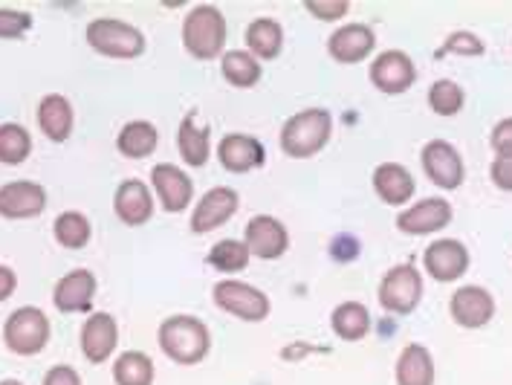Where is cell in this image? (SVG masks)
<instances>
[{
	"label": "cell",
	"mask_w": 512,
	"mask_h": 385,
	"mask_svg": "<svg viewBox=\"0 0 512 385\" xmlns=\"http://www.w3.org/2000/svg\"><path fill=\"white\" fill-rule=\"evenodd\" d=\"M330 131H333V119L327 110H301L296 116H290L287 125L281 128V148H284V154H290L296 160L313 157L327 145Z\"/></svg>",
	"instance_id": "cell-2"
},
{
	"label": "cell",
	"mask_w": 512,
	"mask_h": 385,
	"mask_svg": "<svg viewBox=\"0 0 512 385\" xmlns=\"http://www.w3.org/2000/svg\"><path fill=\"white\" fill-rule=\"evenodd\" d=\"M423 264L437 281H455L469 270V252L455 238H440L423 252Z\"/></svg>",
	"instance_id": "cell-17"
},
{
	"label": "cell",
	"mask_w": 512,
	"mask_h": 385,
	"mask_svg": "<svg viewBox=\"0 0 512 385\" xmlns=\"http://www.w3.org/2000/svg\"><path fill=\"white\" fill-rule=\"evenodd\" d=\"M119 342V325L110 313H93L81 325V351L90 362H108Z\"/></svg>",
	"instance_id": "cell-15"
},
{
	"label": "cell",
	"mask_w": 512,
	"mask_h": 385,
	"mask_svg": "<svg viewBox=\"0 0 512 385\" xmlns=\"http://www.w3.org/2000/svg\"><path fill=\"white\" fill-rule=\"evenodd\" d=\"M217 160L223 163L226 171H235V174H246L252 168H261L267 160V151L264 145L249 134H226L217 145Z\"/></svg>",
	"instance_id": "cell-16"
},
{
	"label": "cell",
	"mask_w": 512,
	"mask_h": 385,
	"mask_svg": "<svg viewBox=\"0 0 512 385\" xmlns=\"http://www.w3.org/2000/svg\"><path fill=\"white\" fill-rule=\"evenodd\" d=\"M220 70H223V79L235 87H252V84L261 79V64L258 58L246 50H229L223 53L220 61Z\"/></svg>",
	"instance_id": "cell-29"
},
{
	"label": "cell",
	"mask_w": 512,
	"mask_h": 385,
	"mask_svg": "<svg viewBox=\"0 0 512 385\" xmlns=\"http://www.w3.org/2000/svg\"><path fill=\"white\" fill-rule=\"evenodd\" d=\"M452 220V206L443 197H426L397 215V226L405 235H429Z\"/></svg>",
	"instance_id": "cell-14"
},
{
	"label": "cell",
	"mask_w": 512,
	"mask_h": 385,
	"mask_svg": "<svg viewBox=\"0 0 512 385\" xmlns=\"http://www.w3.org/2000/svg\"><path fill=\"white\" fill-rule=\"evenodd\" d=\"M417 79L414 61L400 50H385L371 64V82L377 84L382 93H405Z\"/></svg>",
	"instance_id": "cell-13"
},
{
	"label": "cell",
	"mask_w": 512,
	"mask_h": 385,
	"mask_svg": "<svg viewBox=\"0 0 512 385\" xmlns=\"http://www.w3.org/2000/svg\"><path fill=\"white\" fill-rule=\"evenodd\" d=\"M243 244L249 249V255H255L261 261H275L290 247V235H287V226L278 218L258 215L246 223V241Z\"/></svg>",
	"instance_id": "cell-8"
},
{
	"label": "cell",
	"mask_w": 512,
	"mask_h": 385,
	"mask_svg": "<svg viewBox=\"0 0 512 385\" xmlns=\"http://www.w3.org/2000/svg\"><path fill=\"white\" fill-rule=\"evenodd\" d=\"M38 125L53 142H64L73 131V105L58 93L44 96L38 105Z\"/></svg>",
	"instance_id": "cell-23"
},
{
	"label": "cell",
	"mask_w": 512,
	"mask_h": 385,
	"mask_svg": "<svg viewBox=\"0 0 512 385\" xmlns=\"http://www.w3.org/2000/svg\"><path fill=\"white\" fill-rule=\"evenodd\" d=\"M157 139H160L157 137V128H154L151 122H128V125L119 131L116 145H119V151H122L125 157H131V160H142V157L154 154Z\"/></svg>",
	"instance_id": "cell-27"
},
{
	"label": "cell",
	"mask_w": 512,
	"mask_h": 385,
	"mask_svg": "<svg viewBox=\"0 0 512 385\" xmlns=\"http://www.w3.org/2000/svg\"><path fill=\"white\" fill-rule=\"evenodd\" d=\"M304 9L313 12V15L322 18V21H339V18L348 15L351 6H348L345 0H327V3H322V0H304Z\"/></svg>",
	"instance_id": "cell-37"
},
{
	"label": "cell",
	"mask_w": 512,
	"mask_h": 385,
	"mask_svg": "<svg viewBox=\"0 0 512 385\" xmlns=\"http://www.w3.org/2000/svg\"><path fill=\"white\" fill-rule=\"evenodd\" d=\"M423 168L434 186H440L446 192L458 189L463 183V160H460L458 148L443 139H432L423 148Z\"/></svg>",
	"instance_id": "cell-9"
},
{
	"label": "cell",
	"mask_w": 512,
	"mask_h": 385,
	"mask_svg": "<svg viewBox=\"0 0 512 385\" xmlns=\"http://www.w3.org/2000/svg\"><path fill=\"white\" fill-rule=\"evenodd\" d=\"M93 296H96V275L90 270H73L55 284L53 304L61 313H84L93 307Z\"/></svg>",
	"instance_id": "cell-19"
},
{
	"label": "cell",
	"mask_w": 512,
	"mask_h": 385,
	"mask_svg": "<svg viewBox=\"0 0 512 385\" xmlns=\"http://www.w3.org/2000/svg\"><path fill=\"white\" fill-rule=\"evenodd\" d=\"M41 385H81V377L70 365H53Z\"/></svg>",
	"instance_id": "cell-40"
},
{
	"label": "cell",
	"mask_w": 512,
	"mask_h": 385,
	"mask_svg": "<svg viewBox=\"0 0 512 385\" xmlns=\"http://www.w3.org/2000/svg\"><path fill=\"white\" fill-rule=\"evenodd\" d=\"M492 183L504 192H512V157H495L492 163Z\"/></svg>",
	"instance_id": "cell-39"
},
{
	"label": "cell",
	"mask_w": 512,
	"mask_h": 385,
	"mask_svg": "<svg viewBox=\"0 0 512 385\" xmlns=\"http://www.w3.org/2000/svg\"><path fill=\"white\" fill-rule=\"evenodd\" d=\"M495 316V299L478 284H466L452 296V319L463 328H484Z\"/></svg>",
	"instance_id": "cell-18"
},
{
	"label": "cell",
	"mask_w": 512,
	"mask_h": 385,
	"mask_svg": "<svg viewBox=\"0 0 512 385\" xmlns=\"http://www.w3.org/2000/svg\"><path fill=\"white\" fill-rule=\"evenodd\" d=\"M492 148L498 157H512V119H504L492 131Z\"/></svg>",
	"instance_id": "cell-38"
},
{
	"label": "cell",
	"mask_w": 512,
	"mask_h": 385,
	"mask_svg": "<svg viewBox=\"0 0 512 385\" xmlns=\"http://www.w3.org/2000/svg\"><path fill=\"white\" fill-rule=\"evenodd\" d=\"M55 241L61 244V247L67 249H81L87 247V241H90V220L84 218L81 212H64V215H58L55 218Z\"/></svg>",
	"instance_id": "cell-32"
},
{
	"label": "cell",
	"mask_w": 512,
	"mask_h": 385,
	"mask_svg": "<svg viewBox=\"0 0 512 385\" xmlns=\"http://www.w3.org/2000/svg\"><path fill=\"white\" fill-rule=\"evenodd\" d=\"M374 44H377L374 29L365 27V24H345V27H339L330 35L327 50L342 64H359L362 58L371 55Z\"/></svg>",
	"instance_id": "cell-20"
},
{
	"label": "cell",
	"mask_w": 512,
	"mask_h": 385,
	"mask_svg": "<svg viewBox=\"0 0 512 385\" xmlns=\"http://www.w3.org/2000/svg\"><path fill=\"white\" fill-rule=\"evenodd\" d=\"M116 385H151L154 383V362L142 351H125L113 365Z\"/></svg>",
	"instance_id": "cell-30"
},
{
	"label": "cell",
	"mask_w": 512,
	"mask_h": 385,
	"mask_svg": "<svg viewBox=\"0 0 512 385\" xmlns=\"http://www.w3.org/2000/svg\"><path fill=\"white\" fill-rule=\"evenodd\" d=\"M113 212L116 218L128 226H139L145 220L151 218L154 212V200H151V192L142 180H125L119 189H116V197H113Z\"/></svg>",
	"instance_id": "cell-21"
},
{
	"label": "cell",
	"mask_w": 512,
	"mask_h": 385,
	"mask_svg": "<svg viewBox=\"0 0 512 385\" xmlns=\"http://www.w3.org/2000/svg\"><path fill=\"white\" fill-rule=\"evenodd\" d=\"M484 55V44H481V38L478 35H472V32H452L449 38H446V44L437 50V58H443V55Z\"/></svg>",
	"instance_id": "cell-35"
},
{
	"label": "cell",
	"mask_w": 512,
	"mask_h": 385,
	"mask_svg": "<svg viewBox=\"0 0 512 385\" xmlns=\"http://www.w3.org/2000/svg\"><path fill=\"white\" fill-rule=\"evenodd\" d=\"M151 186L160 197V203L165 206V212H183L191 203V194H194V183L189 180V174L183 168L171 163L154 165L151 171Z\"/></svg>",
	"instance_id": "cell-12"
},
{
	"label": "cell",
	"mask_w": 512,
	"mask_h": 385,
	"mask_svg": "<svg viewBox=\"0 0 512 385\" xmlns=\"http://www.w3.org/2000/svg\"><path fill=\"white\" fill-rule=\"evenodd\" d=\"M0 385H24V383H18V380H3Z\"/></svg>",
	"instance_id": "cell-42"
},
{
	"label": "cell",
	"mask_w": 512,
	"mask_h": 385,
	"mask_svg": "<svg viewBox=\"0 0 512 385\" xmlns=\"http://www.w3.org/2000/svg\"><path fill=\"white\" fill-rule=\"evenodd\" d=\"M397 385H434V359L426 345H405L397 359Z\"/></svg>",
	"instance_id": "cell-24"
},
{
	"label": "cell",
	"mask_w": 512,
	"mask_h": 385,
	"mask_svg": "<svg viewBox=\"0 0 512 385\" xmlns=\"http://www.w3.org/2000/svg\"><path fill=\"white\" fill-rule=\"evenodd\" d=\"M160 348L180 365H197L200 359H206L209 348H212V336L209 328L197 319V316H168L160 325Z\"/></svg>",
	"instance_id": "cell-1"
},
{
	"label": "cell",
	"mask_w": 512,
	"mask_h": 385,
	"mask_svg": "<svg viewBox=\"0 0 512 385\" xmlns=\"http://www.w3.org/2000/svg\"><path fill=\"white\" fill-rule=\"evenodd\" d=\"M177 145H180L183 160L189 165H194V168L209 163V151H212V145H209V131L200 128V125L194 122V116H186V119L180 122Z\"/></svg>",
	"instance_id": "cell-26"
},
{
	"label": "cell",
	"mask_w": 512,
	"mask_h": 385,
	"mask_svg": "<svg viewBox=\"0 0 512 385\" xmlns=\"http://www.w3.org/2000/svg\"><path fill=\"white\" fill-rule=\"evenodd\" d=\"M249 249L243 241H235V238H223V241H217L212 252H209V264L220 270V273H241L246 270V264H249Z\"/></svg>",
	"instance_id": "cell-33"
},
{
	"label": "cell",
	"mask_w": 512,
	"mask_h": 385,
	"mask_svg": "<svg viewBox=\"0 0 512 385\" xmlns=\"http://www.w3.org/2000/svg\"><path fill=\"white\" fill-rule=\"evenodd\" d=\"M466 96H463V87L452 79H440V82L432 84L429 90V105H432L434 113L440 116H455L463 108Z\"/></svg>",
	"instance_id": "cell-34"
},
{
	"label": "cell",
	"mask_w": 512,
	"mask_h": 385,
	"mask_svg": "<svg viewBox=\"0 0 512 385\" xmlns=\"http://www.w3.org/2000/svg\"><path fill=\"white\" fill-rule=\"evenodd\" d=\"M32 151V137L24 125L18 122H6L0 125V163L18 165L24 163Z\"/></svg>",
	"instance_id": "cell-31"
},
{
	"label": "cell",
	"mask_w": 512,
	"mask_h": 385,
	"mask_svg": "<svg viewBox=\"0 0 512 385\" xmlns=\"http://www.w3.org/2000/svg\"><path fill=\"white\" fill-rule=\"evenodd\" d=\"M246 47L258 58H275L284 47V32L272 18H258L246 29Z\"/></svg>",
	"instance_id": "cell-28"
},
{
	"label": "cell",
	"mask_w": 512,
	"mask_h": 385,
	"mask_svg": "<svg viewBox=\"0 0 512 385\" xmlns=\"http://www.w3.org/2000/svg\"><path fill=\"white\" fill-rule=\"evenodd\" d=\"M15 287H18V275L12 273L9 267H3V264H0V302H3V299H9V296L15 293Z\"/></svg>",
	"instance_id": "cell-41"
},
{
	"label": "cell",
	"mask_w": 512,
	"mask_h": 385,
	"mask_svg": "<svg viewBox=\"0 0 512 385\" xmlns=\"http://www.w3.org/2000/svg\"><path fill=\"white\" fill-rule=\"evenodd\" d=\"M420 299H423V278H420V270L414 264L391 267L379 284V304L388 313L405 316L420 304Z\"/></svg>",
	"instance_id": "cell-6"
},
{
	"label": "cell",
	"mask_w": 512,
	"mask_h": 385,
	"mask_svg": "<svg viewBox=\"0 0 512 385\" xmlns=\"http://www.w3.org/2000/svg\"><path fill=\"white\" fill-rule=\"evenodd\" d=\"M47 206V192L44 186L32 180H15L0 189V218L27 220L38 218Z\"/></svg>",
	"instance_id": "cell-11"
},
{
	"label": "cell",
	"mask_w": 512,
	"mask_h": 385,
	"mask_svg": "<svg viewBox=\"0 0 512 385\" xmlns=\"http://www.w3.org/2000/svg\"><path fill=\"white\" fill-rule=\"evenodd\" d=\"M238 192L235 189H226V186H217L212 192H206L200 197V203L194 206L191 212V232L194 235H206L217 226H223L226 220L238 212Z\"/></svg>",
	"instance_id": "cell-10"
},
{
	"label": "cell",
	"mask_w": 512,
	"mask_h": 385,
	"mask_svg": "<svg viewBox=\"0 0 512 385\" xmlns=\"http://www.w3.org/2000/svg\"><path fill=\"white\" fill-rule=\"evenodd\" d=\"M330 325H333L339 339H345V342H359V339H365L368 330H371V313H368L365 304L345 302L333 310Z\"/></svg>",
	"instance_id": "cell-25"
},
{
	"label": "cell",
	"mask_w": 512,
	"mask_h": 385,
	"mask_svg": "<svg viewBox=\"0 0 512 385\" xmlns=\"http://www.w3.org/2000/svg\"><path fill=\"white\" fill-rule=\"evenodd\" d=\"M183 47L194 58L209 61L226 47V21L215 6H194L183 21Z\"/></svg>",
	"instance_id": "cell-3"
},
{
	"label": "cell",
	"mask_w": 512,
	"mask_h": 385,
	"mask_svg": "<svg viewBox=\"0 0 512 385\" xmlns=\"http://www.w3.org/2000/svg\"><path fill=\"white\" fill-rule=\"evenodd\" d=\"M32 27L29 12L21 9H0V38H18Z\"/></svg>",
	"instance_id": "cell-36"
},
{
	"label": "cell",
	"mask_w": 512,
	"mask_h": 385,
	"mask_svg": "<svg viewBox=\"0 0 512 385\" xmlns=\"http://www.w3.org/2000/svg\"><path fill=\"white\" fill-rule=\"evenodd\" d=\"M215 302L220 310L238 316L243 322H261V319L270 316V299H267V293H261L252 284L235 281V278L217 281Z\"/></svg>",
	"instance_id": "cell-7"
},
{
	"label": "cell",
	"mask_w": 512,
	"mask_h": 385,
	"mask_svg": "<svg viewBox=\"0 0 512 385\" xmlns=\"http://www.w3.org/2000/svg\"><path fill=\"white\" fill-rule=\"evenodd\" d=\"M87 44L108 58H136L145 53V35L125 21L99 18L87 24Z\"/></svg>",
	"instance_id": "cell-5"
},
{
	"label": "cell",
	"mask_w": 512,
	"mask_h": 385,
	"mask_svg": "<svg viewBox=\"0 0 512 385\" xmlns=\"http://www.w3.org/2000/svg\"><path fill=\"white\" fill-rule=\"evenodd\" d=\"M374 189L388 206H405L414 194V177L403 165L385 163L374 171Z\"/></svg>",
	"instance_id": "cell-22"
},
{
	"label": "cell",
	"mask_w": 512,
	"mask_h": 385,
	"mask_svg": "<svg viewBox=\"0 0 512 385\" xmlns=\"http://www.w3.org/2000/svg\"><path fill=\"white\" fill-rule=\"evenodd\" d=\"M3 342L18 357L41 354L44 345L50 342V322H47L44 310H38V307H18L6 319V325H3Z\"/></svg>",
	"instance_id": "cell-4"
}]
</instances>
